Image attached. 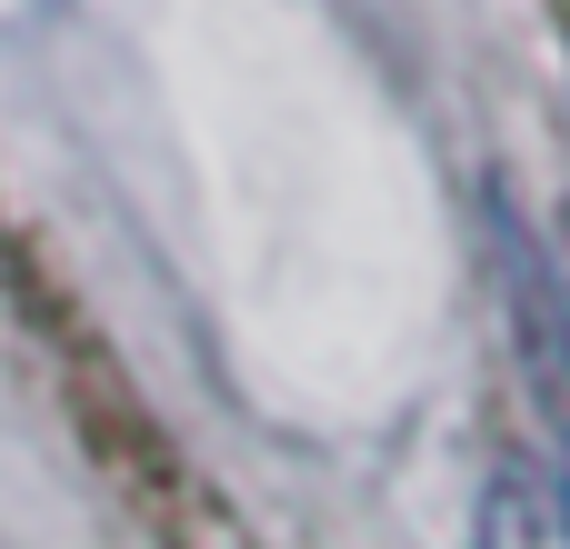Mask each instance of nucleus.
Here are the masks:
<instances>
[{"label":"nucleus","instance_id":"f257e3e1","mask_svg":"<svg viewBox=\"0 0 570 549\" xmlns=\"http://www.w3.org/2000/svg\"><path fill=\"white\" fill-rule=\"evenodd\" d=\"M551 500H561V530H570V430H561V480H551Z\"/></svg>","mask_w":570,"mask_h":549}]
</instances>
